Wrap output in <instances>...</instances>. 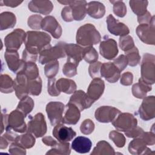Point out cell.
Here are the masks:
<instances>
[{
    "label": "cell",
    "instance_id": "e7e4bbea",
    "mask_svg": "<svg viewBox=\"0 0 155 155\" xmlns=\"http://www.w3.org/2000/svg\"><path fill=\"white\" fill-rule=\"evenodd\" d=\"M1 134L3 133L4 130H5L7 127V117L8 114H4L2 113L1 114Z\"/></svg>",
    "mask_w": 155,
    "mask_h": 155
},
{
    "label": "cell",
    "instance_id": "be15d7a7",
    "mask_svg": "<svg viewBox=\"0 0 155 155\" xmlns=\"http://www.w3.org/2000/svg\"><path fill=\"white\" fill-rule=\"evenodd\" d=\"M42 142L46 145L47 146H50V147H53L57 143V141L54 139L51 136H45L42 139Z\"/></svg>",
    "mask_w": 155,
    "mask_h": 155
},
{
    "label": "cell",
    "instance_id": "7402d4cb",
    "mask_svg": "<svg viewBox=\"0 0 155 155\" xmlns=\"http://www.w3.org/2000/svg\"><path fill=\"white\" fill-rule=\"evenodd\" d=\"M64 115L61 122L68 125L76 124L81 117V111L74 104L68 102L64 108Z\"/></svg>",
    "mask_w": 155,
    "mask_h": 155
},
{
    "label": "cell",
    "instance_id": "ab89813d",
    "mask_svg": "<svg viewBox=\"0 0 155 155\" xmlns=\"http://www.w3.org/2000/svg\"><path fill=\"white\" fill-rule=\"evenodd\" d=\"M125 55L128 61V65L130 66L135 67L140 63V56L136 47L134 46L133 48L126 51Z\"/></svg>",
    "mask_w": 155,
    "mask_h": 155
},
{
    "label": "cell",
    "instance_id": "b9f144b4",
    "mask_svg": "<svg viewBox=\"0 0 155 155\" xmlns=\"http://www.w3.org/2000/svg\"><path fill=\"white\" fill-rule=\"evenodd\" d=\"M98 53L93 46L91 47H85L84 48V58L87 63L92 64L97 61Z\"/></svg>",
    "mask_w": 155,
    "mask_h": 155
},
{
    "label": "cell",
    "instance_id": "6125c7cd",
    "mask_svg": "<svg viewBox=\"0 0 155 155\" xmlns=\"http://www.w3.org/2000/svg\"><path fill=\"white\" fill-rule=\"evenodd\" d=\"M23 1H15V0H2L0 1L1 6L5 5L10 7H16L20 5Z\"/></svg>",
    "mask_w": 155,
    "mask_h": 155
},
{
    "label": "cell",
    "instance_id": "ba28073f",
    "mask_svg": "<svg viewBox=\"0 0 155 155\" xmlns=\"http://www.w3.org/2000/svg\"><path fill=\"white\" fill-rule=\"evenodd\" d=\"M25 116L19 110L16 109L13 110L7 117V127L6 129H11L15 132L24 133L27 127L24 121ZM5 129V130H6Z\"/></svg>",
    "mask_w": 155,
    "mask_h": 155
},
{
    "label": "cell",
    "instance_id": "f1b7e54d",
    "mask_svg": "<svg viewBox=\"0 0 155 155\" xmlns=\"http://www.w3.org/2000/svg\"><path fill=\"white\" fill-rule=\"evenodd\" d=\"M151 90V85L145 83L140 78L139 79V82L132 86L131 91L133 95L135 97L138 99H143L147 96V93Z\"/></svg>",
    "mask_w": 155,
    "mask_h": 155
},
{
    "label": "cell",
    "instance_id": "7a4b0ae2",
    "mask_svg": "<svg viewBox=\"0 0 155 155\" xmlns=\"http://www.w3.org/2000/svg\"><path fill=\"white\" fill-rule=\"evenodd\" d=\"M101 39L100 33L91 24H85L81 26L76 32V42L84 47L96 45L101 42Z\"/></svg>",
    "mask_w": 155,
    "mask_h": 155
},
{
    "label": "cell",
    "instance_id": "484cf974",
    "mask_svg": "<svg viewBox=\"0 0 155 155\" xmlns=\"http://www.w3.org/2000/svg\"><path fill=\"white\" fill-rule=\"evenodd\" d=\"M145 142L139 137L134 138L128 145V151L131 154L140 155V154H154L148 147H147Z\"/></svg>",
    "mask_w": 155,
    "mask_h": 155
},
{
    "label": "cell",
    "instance_id": "cb8c5ba5",
    "mask_svg": "<svg viewBox=\"0 0 155 155\" xmlns=\"http://www.w3.org/2000/svg\"><path fill=\"white\" fill-rule=\"evenodd\" d=\"M105 90V83L101 78H93L88 85L87 94L93 102L98 100Z\"/></svg>",
    "mask_w": 155,
    "mask_h": 155
},
{
    "label": "cell",
    "instance_id": "94428289",
    "mask_svg": "<svg viewBox=\"0 0 155 155\" xmlns=\"http://www.w3.org/2000/svg\"><path fill=\"white\" fill-rule=\"evenodd\" d=\"M153 17V16H151V13L148 11H147L144 15L140 16H137V22L140 24H150L152 20Z\"/></svg>",
    "mask_w": 155,
    "mask_h": 155
},
{
    "label": "cell",
    "instance_id": "d590c367",
    "mask_svg": "<svg viewBox=\"0 0 155 155\" xmlns=\"http://www.w3.org/2000/svg\"><path fill=\"white\" fill-rule=\"evenodd\" d=\"M14 81L6 74H2L0 76V91L2 93H10L14 90Z\"/></svg>",
    "mask_w": 155,
    "mask_h": 155
},
{
    "label": "cell",
    "instance_id": "f546056e",
    "mask_svg": "<svg viewBox=\"0 0 155 155\" xmlns=\"http://www.w3.org/2000/svg\"><path fill=\"white\" fill-rule=\"evenodd\" d=\"M56 86L60 92L66 94H73L77 88L76 84L71 79L67 78H60L56 82Z\"/></svg>",
    "mask_w": 155,
    "mask_h": 155
},
{
    "label": "cell",
    "instance_id": "680465c9",
    "mask_svg": "<svg viewBox=\"0 0 155 155\" xmlns=\"http://www.w3.org/2000/svg\"><path fill=\"white\" fill-rule=\"evenodd\" d=\"M13 130L11 129H6L5 133L2 135L8 141L9 143H13L15 142L16 137H18V134H16Z\"/></svg>",
    "mask_w": 155,
    "mask_h": 155
},
{
    "label": "cell",
    "instance_id": "681fc988",
    "mask_svg": "<svg viewBox=\"0 0 155 155\" xmlns=\"http://www.w3.org/2000/svg\"><path fill=\"white\" fill-rule=\"evenodd\" d=\"M102 63L96 61L94 63L90 64L88 67V73L90 76L93 78H100L101 76V67Z\"/></svg>",
    "mask_w": 155,
    "mask_h": 155
},
{
    "label": "cell",
    "instance_id": "f907efd6",
    "mask_svg": "<svg viewBox=\"0 0 155 155\" xmlns=\"http://www.w3.org/2000/svg\"><path fill=\"white\" fill-rule=\"evenodd\" d=\"M56 80L54 78L48 79L47 91L48 93L51 96H58L61 93L56 86Z\"/></svg>",
    "mask_w": 155,
    "mask_h": 155
},
{
    "label": "cell",
    "instance_id": "9f6ffc18",
    "mask_svg": "<svg viewBox=\"0 0 155 155\" xmlns=\"http://www.w3.org/2000/svg\"><path fill=\"white\" fill-rule=\"evenodd\" d=\"M120 78V84L125 85V86H128L130 85L133 83V75L132 73L130 71H127L125 73H124Z\"/></svg>",
    "mask_w": 155,
    "mask_h": 155
},
{
    "label": "cell",
    "instance_id": "74e56055",
    "mask_svg": "<svg viewBox=\"0 0 155 155\" xmlns=\"http://www.w3.org/2000/svg\"><path fill=\"white\" fill-rule=\"evenodd\" d=\"M34 101L33 99L28 96L21 100L18 104L16 109L22 112L26 117L34 108Z\"/></svg>",
    "mask_w": 155,
    "mask_h": 155
},
{
    "label": "cell",
    "instance_id": "03108f58",
    "mask_svg": "<svg viewBox=\"0 0 155 155\" xmlns=\"http://www.w3.org/2000/svg\"><path fill=\"white\" fill-rule=\"evenodd\" d=\"M9 143H10L8 142V141L3 136H1V139H0V149L1 150L5 149L8 147Z\"/></svg>",
    "mask_w": 155,
    "mask_h": 155
},
{
    "label": "cell",
    "instance_id": "f35d334b",
    "mask_svg": "<svg viewBox=\"0 0 155 155\" xmlns=\"http://www.w3.org/2000/svg\"><path fill=\"white\" fill-rule=\"evenodd\" d=\"M42 79L40 77L33 80H28L27 88L28 94L31 96H38L42 91Z\"/></svg>",
    "mask_w": 155,
    "mask_h": 155
},
{
    "label": "cell",
    "instance_id": "2e32d148",
    "mask_svg": "<svg viewBox=\"0 0 155 155\" xmlns=\"http://www.w3.org/2000/svg\"><path fill=\"white\" fill-rule=\"evenodd\" d=\"M108 30L114 36H124L130 33L128 27L124 23L119 22L112 15H109L106 19Z\"/></svg>",
    "mask_w": 155,
    "mask_h": 155
},
{
    "label": "cell",
    "instance_id": "6f0895ef",
    "mask_svg": "<svg viewBox=\"0 0 155 155\" xmlns=\"http://www.w3.org/2000/svg\"><path fill=\"white\" fill-rule=\"evenodd\" d=\"M61 17L65 22H71L73 20L71 8L69 5L64 7L61 11Z\"/></svg>",
    "mask_w": 155,
    "mask_h": 155
},
{
    "label": "cell",
    "instance_id": "ffe728a7",
    "mask_svg": "<svg viewBox=\"0 0 155 155\" xmlns=\"http://www.w3.org/2000/svg\"><path fill=\"white\" fill-rule=\"evenodd\" d=\"M74 104L81 111L90 108L94 102L90 99L83 90H76L70 98L69 102Z\"/></svg>",
    "mask_w": 155,
    "mask_h": 155
},
{
    "label": "cell",
    "instance_id": "603a6c76",
    "mask_svg": "<svg viewBox=\"0 0 155 155\" xmlns=\"http://www.w3.org/2000/svg\"><path fill=\"white\" fill-rule=\"evenodd\" d=\"M28 79L22 73L16 74V77L14 80L13 88L18 99L22 100L28 94L27 88Z\"/></svg>",
    "mask_w": 155,
    "mask_h": 155
},
{
    "label": "cell",
    "instance_id": "c3c4849f",
    "mask_svg": "<svg viewBox=\"0 0 155 155\" xmlns=\"http://www.w3.org/2000/svg\"><path fill=\"white\" fill-rule=\"evenodd\" d=\"M94 130V124L90 119H87L84 120L81 126H80V130L81 132L85 135L90 134L93 132Z\"/></svg>",
    "mask_w": 155,
    "mask_h": 155
},
{
    "label": "cell",
    "instance_id": "3957f363",
    "mask_svg": "<svg viewBox=\"0 0 155 155\" xmlns=\"http://www.w3.org/2000/svg\"><path fill=\"white\" fill-rule=\"evenodd\" d=\"M66 44L64 42H59L53 47L50 44L48 45L39 53V63L42 65L46 64L52 61L64 58L66 56L65 52Z\"/></svg>",
    "mask_w": 155,
    "mask_h": 155
},
{
    "label": "cell",
    "instance_id": "8fae6325",
    "mask_svg": "<svg viewBox=\"0 0 155 155\" xmlns=\"http://www.w3.org/2000/svg\"><path fill=\"white\" fill-rule=\"evenodd\" d=\"M4 58L10 70L16 74L22 71L26 62L22 59H19V55L17 51L6 50Z\"/></svg>",
    "mask_w": 155,
    "mask_h": 155
},
{
    "label": "cell",
    "instance_id": "4316f807",
    "mask_svg": "<svg viewBox=\"0 0 155 155\" xmlns=\"http://www.w3.org/2000/svg\"><path fill=\"white\" fill-rule=\"evenodd\" d=\"M92 146L91 140L84 136H78L71 143V148L79 153H88Z\"/></svg>",
    "mask_w": 155,
    "mask_h": 155
},
{
    "label": "cell",
    "instance_id": "6da1fadb",
    "mask_svg": "<svg viewBox=\"0 0 155 155\" xmlns=\"http://www.w3.org/2000/svg\"><path fill=\"white\" fill-rule=\"evenodd\" d=\"M50 36L39 31H28L26 32L24 43L25 50L30 54L38 56L48 45L50 44Z\"/></svg>",
    "mask_w": 155,
    "mask_h": 155
},
{
    "label": "cell",
    "instance_id": "5b68a950",
    "mask_svg": "<svg viewBox=\"0 0 155 155\" xmlns=\"http://www.w3.org/2000/svg\"><path fill=\"white\" fill-rule=\"evenodd\" d=\"M47 130V124L44 114L41 113H36L34 116H30L27 131L31 133L35 137L44 136Z\"/></svg>",
    "mask_w": 155,
    "mask_h": 155
},
{
    "label": "cell",
    "instance_id": "91938a15",
    "mask_svg": "<svg viewBox=\"0 0 155 155\" xmlns=\"http://www.w3.org/2000/svg\"><path fill=\"white\" fill-rule=\"evenodd\" d=\"M38 58V56L33 55L30 54L28 51H27L25 49L23 50L22 55V59L25 61V62H35Z\"/></svg>",
    "mask_w": 155,
    "mask_h": 155
},
{
    "label": "cell",
    "instance_id": "e575fe53",
    "mask_svg": "<svg viewBox=\"0 0 155 155\" xmlns=\"http://www.w3.org/2000/svg\"><path fill=\"white\" fill-rule=\"evenodd\" d=\"M130 7L132 11L137 16H140L144 15L147 12V6L148 4V1H130Z\"/></svg>",
    "mask_w": 155,
    "mask_h": 155
},
{
    "label": "cell",
    "instance_id": "9a60e30c",
    "mask_svg": "<svg viewBox=\"0 0 155 155\" xmlns=\"http://www.w3.org/2000/svg\"><path fill=\"white\" fill-rule=\"evenodd\" d=\"M117 44L116 41L112 39L104 38V39L101 42L99 45V52L102 57L105 59L111 60L113 59L118 54Z\"/></svg>",
    "mask_w": 155,
    "mask_h": 155
},
{
    "label": "cell",
    "instance_id": "4fadbf2b",
    "mask_svg": "<svg viewBox=\"0 0 155 155\" xmlns=\"http://www.w3.org/2000/svg\"><path fill=\"white\" fill-rule=\"evenodd\" d=\"M117 108L111 106H101L97 108L94 113L95 119L101 123L112 122L120 113Z\"/></svg>",
    "mask_w": 155,
    "mask_h": 155
},
{
    "label": "cell",
    "instance_id": "9c48e42d",
    "mask_svg": "<svg viewBox=\"0 0 155 155\" xmlns=\"http://www.w3.org/2000/svg\"><path fill=\"white\" fill-rule=\"evenodd\" d=\"M64 108V104L61 102L51 101L47 104L45 110L50 124L52 126H55L61 122Z\"/></svg>",
    "mask_w": 155,
    "mask_h": 155
},
{
    "label": "cell",
    "instance_id": "11a10c76",
    "mask_svg": "<svg viewBox=\"0 0 155 155\" xmlns=\"http://www.w3.org/2000/svg\"><path fill=\"white\" fill-rule=\"evenodd\" d=\"M143 131H144L142 128H140V127L136 126V127L133 128L132 129H131L127 131H125V134L128 137L134 139V138L139 137V136L142 134V133Z\"/></svg>",
    "mask_w": 155,
    "mask_h": 155
},
{
    "label": "cell",
    "instance_id": "30bf717a",
    "mask_svg": "<svg viewBox=\"0 0 155 155\" xmlns=\"http://www.w3.org/2000/svg\"><path fill=\"white\" fill-rule=\"evenodd\" d=\"M25 34L26 33L21 28H16L8 34L4 38L6 50L18 51L24 41Z\"/></svg>",
    "mask_w": 155,
    "mask_h": 155
},
{
    "label": "cell",
    "instance_id": "f5cc1de1",
    "mask_svg": "<svg viewBox=\"0 0 155 155\" xmlns=\"http://www.w3.org/2000/svg\"><path fill=\"white\" fill-rule=\"evenodd\" d=\"M147 144V145H153L155 143V136L154 132L143 131L139 136Z\"/></svg>",
    "mask_w": 155,
    "mask_h": 155
},
{
    "label": "cell",
    "instance_id": "83f0119b",
    "mask_svg": "<svg viewBox=\"0 0 155 155\" xmlns=\"http://www.w3.org/2000/svg\"><path fill=\"white\" fill-rule=\"evenodd\" d=\"M87 13L94 19L102 18L105 13V7L101 2L90 1L87 5Z\"/></svg>",
    "mask_w": 155,
    "mask_h": 155
},
{
    "label": "cell",
    "instance_id": "60d3db41",
    "mask_svg": "<svg viewBox=\"0 0 155 155\" xmlns=\"http://www.w3.org/2000/svg\"><path fill=\"white\" fill-rule=\"evenodd\" d=\"M59 62L58 60L52 61L45 64L44 67L45 75L48 79L54 78L59 71Z\"/></svg>",
    "mask_w": 155,
    "mask_h": 155
},
{
    "label": "cell",
    "instance_id": "1f68e13d",
    "mask_svg": "<svg viewBox=\"0 0 155 155\" xmlns=\"http://www.w3.org/2000/svg\"><path fill=\"white\" fill-rule=\"evenodd\" d=\"M114 148L110 144L105 140H101L98 142L96 147L93 148L91 155H103V154H115Z\"/></svg>",
    "mask_w": 155,
    "mask_h": 155
},
{
    "label": "cell",
    "instance_id": "5bb4252c",
    "mask_svg": "<svg viewBox=\"0 0 155 155\" xmlns=\"http://www.w3.org/2000/svg\"><path fill=\"white\" fill-rule=\"evenodd\" d=\"M140 117L145 121L153 119L155 116V97L148 96L143 100L138 110Z\"/></svg>",
    "mask_w": 155,
    "mask_h": 155
},
{
    "label": "cell",
    "instance_id": "d6a6232c",
    "mask_svg": "<svg viewBox=\"0 0 155 155\" xmlns=\"http://www.w3.org/2000/svg\"><path fill=\"white\" fill-rule=\"evenodd\" d=\"M15 142L25 149L32 148L35 144V137L28 132L20 136H18Z\"/></svg>",
    "mask_w": 155,
    "mask_h": 155
},
{
    "label": "cell",
    "instance_id": "44dd1931",
    "mask_svg": "<svg viewBox=\"0 0 155 155\" xmlns=\"http://www.w3.org/2000/svg\"><path fill=\"white\" fill-rule=\"evenodd\" d=\"M101 76L108 82L115 83L120 77V71L113 62H104L101 67Z\"/></svg>",
    "mask_w": 155,
    "mask_h": 155
},
{
    "label": "cell",
    "instance_id": "277c9868",
    "mask_svg": "<svg viewBox=\"0 0 155 155\" xmlns=\"http://www.w3.org/2000/svg\"><path fill=\"white\" fill-rule=\"evenodd\" d=\"M154 64V55L150 53L143 54L140 65V79L149 85L154 84L155 82Z\"/></svg>",
    "mask_w": 155,
    "mask_h": 155
},
{
    "label": "cell",
    "instance_id": "7c38bea8",
    "mask_svg": "<svg viewBox=\"0 0 155 155\" xmlns=\"http://www.w3.org/2000/svg\"><path fill=\"white\" fill-rule=\"evenodd\" d=\"M58 2L63 5H68L71 8L73 20L81 21L84 19L87 14L86 1H58Z\"/></svg>",
    "mask_w": 155,
    "mask_h": 155
},
{
    "label": "cell",
    "instance_id": "816d5d0a",
    "mask_svg": "<svg viewBox=\"0 0 155 155\" xmlns=\"http://www.w3.org/2000/svg\"><path fill=\"white\" fill-rule=\"evenodd\" d=\"M113 63L121 72L128 65V61L125 54H120L117 58L114 59Z\"/></svg>",
    "mask_w": 155,
    "mask_h": 155
},
{
    "label": "cell",
    "instance_id": "d6986e66",
    "mask_svg": "<svg viewBox=\"0 0 155 155\" xmlns=\"http://www.w3.org/2000/svg\"><path fill=\"white\" fill-rule=\"evenodd\" d=\"M84 48L79 45L74 44H66L65 52L67 56V60L78 66L79 63L84 58Z\"/></svg>",
    "mask_w": 155,
    "mask_h": 155
},
{
    "label": "cell",
    "instance_id": "836d02e7",
    "mask_svg": "<svg viewBox=\"0 0 155 155\" xmlns=\"http://www.w3.org/2000/svg\"><path fill=\"white\" fill-rule=\"evenodd\" d=\"M70 143L68 142H58L57 143L46 153V154L69 155L70 154Z\"/></svg>",
    "mask_w": 155,
    "mask_h": 155
},
{
    "label": "cell",
    "instance_id": "7bdbcfd3",
    "mask_svg": "<svg viewBox=\"0 0 155 155\" xmlns=\"http://www.w3.org/2000/svg\"><path fill=\"white\" fill-rule=\"evenodd\" d=\"M109 138L118 148H122L124 147L126 142V139L124 135L116 130H112L110 132Z\"/></svg>",
    "mask_w": 155,
    "mask_h": 155
},
{
    "label": "cell",
    "instance_id": "ee69618b",
    "mask_svg": "<svg viewBox=\"0 0 155 155\" xmlns=\"http://www.w3.org/2000/svg\"><path fill=\"white\" fill-rule=\"evenodd\" d=\"M113 5L114 13L120 18L124 17L127 14V7L125 3L122 1H110Z\"/></svg>",
    "mask_w": 155,
    "mask_h": 155
},
{
    "label": "cell",
    "instance_id": "4dcf8cb0",
    "mask_svg": "<svg viewBox=\"0 0 155 155\" xmlns=\"http://www.w3.org/2000/svg\"><path fill=\"white\" fill-rule=\"evenodd\" d=\"M16 23V18L10 12H4L0 15V30H4L13 28Z\"/></svg>",
    "mask_w": 155,
    "mask_h": 155
},
{
    "label": "cell",
    "instance_id": "7dc6e473",
    "mask_svg": "<svg viewBox=\"0 0 155 155\" xmlns=\"http://www.w3.org/2000/svg\"><path fill=\"white\" fill-rule=\"evenodd\" d=\"M43 18L41 15H33L28 18L27 24L29 27L33 30L41 29V22Z\"/></svg>",
    "mask_w": 155,
    "mask_h": 155
},
{
    "label": "cell",
    "instance_id": "8d00e7d4",
    "mask_svg": "<svg viewBox=\"0 0 155 155\" xmlns=\"http://www.w3.org/2000/svg\"><path fill=\"white\" fill-rule=\"evenodd\" d=\"M22 73L27 77L28 80H33L39 77V69L35 62H26Z\"/></svg>",
    "mask_w": 155,
    "mask_h": 155
},
{
    "label": "cell",
    "instance_id": "f6af8a7d",
    "mask_svg": "<svg viewBox=\"0 0 155 155\" xmlns=\"http://www.w3.org/2000/svg\"><path fill=\"white\" fill-rule=\"evenodd\" d=\"M119 47L120 49L126 52L134 47V43L133 38L130 35L120 36L119 38Z\"/></svg>",
    "mask_w": 155,
    "mask_h": 155
},
{
    "label": "cell",
    "instance_id": "d4e9b609",
    "mask_svg": "<svg viewBox=\"0 0 155 155\" xmlns=\"http://www.w3.org/2000/svg\"><path fill=\"white\" fill-rule=\"evenodd\" d=\"M28 8L32 12L47 15L52 12L53 5L50 1L32 0L29 2Z\"/></svg>",
    "mask_w": 155,
    "mask_h": 155
},
{
    "label": "cell",
    "instance_id": "52a82bcc",
    "mask_svg": "<svg viewBox=\"0 0 155 155\" xmlns=\"http://www.w3.org/2000/svg\"><path fill=\"white\" fill-rule=\"evenodd\" d=\"M136 34L140 40L148 45L155 44V27L154 16L150 24H139L136 30Z\"/></svg>",
    "mask_w": 155,
    "mask_h": 155
},
{
    "label": "cell",
    "instance_id": "e0dca14e",
    "mask_svg": "<svg viewBox=\"0 0 155 155\" xmlns=\"http://www.w3.org/2000/svg\"><path fill=\"white\" fill-rule=\"evenodd\" d=\"M41 29L50 33L55 38H59L62 33V29L56 18L52 16H47L41 22Z\"/></svg>",
    "mask_w": 155,
    "mask_h": 155
},
{
    "label": "cell",
    "instance_id": "bcb514c9",
    "mask_svg": "<svg viewBox=\"0 0 155 155\" xmlns=\"http://www.w3.org/2000/svg\"><path fill=\"white\" fill-rule=\"evenodd\" d=\"M77 67L78 65L75 64L67 61L66 63L62 67V72L63 74L68 77L71 78L77 74Z\"/></svg>",
    "mask_w": 155,
    "mask_h": 155
},
{
    "label": "cell",
    "instance_id": "ac0fdd59",
    "mask_svg": "<svg viewBox=\"0 0 155 155\" xmlns=\"http://www.w3.org/2000/svg\"><path fill=\"white\" fill-rule=\"evenodd\" d=\"M52 134L59 142H68L76 136V133L72 128L66 127L61 122L54 126Z\"/></svg>",
    "mask_w": 155,
    "mask_h": 155
},
{
    "label": "cell",
    "instance_id": "8992f818",
    "mask_svg": "<svg viewBox=\"0 0 155 155\" xmlns=\"http://www.w3.org/2000/svg\"><path fill=\"white\" fill-rule=\"evenodd\" d=\"M112 124L117 131L125 132L136 127L137 120L131 113H120L112 122Z\"/></svg>",
    "mask_w": 155,
    "mask_h": 155
},
{
    "label": "cell",
    "instance_id": "db71d44e",
    "mask_svg": "<svg viewBox=\"0 0 155 155\" xmlns=\"http://www.w3.org/2000/svg\"><path fill=\"white\" fill-rule=\"evenodd\" d=\"M8 151L11 154H19V155L26 154L25 149L22 148L16 142H14L11 143Z\"/></svg>",
    "mask_w": 155,
    "mask_h": 155
}]
</instances>
